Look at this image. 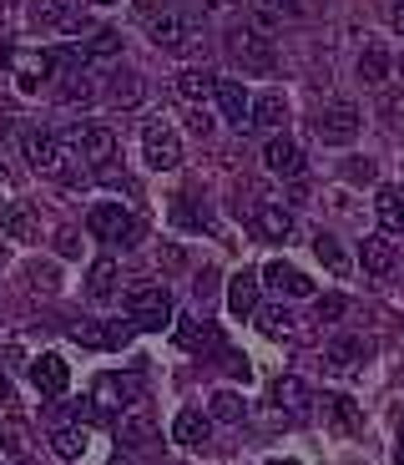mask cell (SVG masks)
Masks as SVG:
<instances>
[{"label": "cell", "instance_id": "cell-1", "mask_svg": "<svg viewBox=\"0 0 404 465\" xmlns=\"http://www.w3.org/2000/svg\"><path fill=\"white\" fill-rule=\"evenodd\" d=\"M21 152H25V163L35 167L41 177H61V183H71L76 177V152H66V142L56 137V132L46 127H25L21 132Z\"/></svg>", "mask_w": 404, "mask_h": 465}, {"label": "cell", "instance_id": "cell-2", "mask_svg": "<svg viewBox=\"0 0 404 465\" xmlns=\"http://www.w3.org/2000/svg\"><path fill=\"white\" fill-rule=\"evenodd\" d=\"M147 35H152V46L162 51H197L202 46V25H197L192 11H182V5H167V11H152L147 15Z\"/></svg>", "mask_w": 404, "mask_h": 465}, {"label": "cell", "instance_id": "cell-3", "mask_svg": "<svg viewBox=\"0 0 404 465\" xmlns=\"http://www.w3.org/2000/svg\"><path fill=\"white\" fill-rule=\"evenodd\" d=\"M86 228H92V238H102L106 248H122V253L142 243L137 213H127L122 203H96V208L86 213Z\"/></svg>", "mask_w": 404, "mask_h": 465}, {"label": "cell", "instance_id": "cell-4", "mask_svg": "<svg viewBox=\"0 0 404 465\" xmlns=\"http://www.w3.org/2000/svg\"><path fill=\"white\" fill-rule=\"evenodd\" d=\"M222 46H228V56L238 61L242 71H258V76H273V66H278V46H273V35L253 31V25H232Z\"/></svg>", "mask_w": 404, "mask_h": 465}, {"label": "cell", "instance_id": "cell-5", "mask_svg": "<svg viewBox=\"0 0 404 465\" xmlns=\"http://www.w3.org/2000/svg\"><path fill=\"white\" fill-rule=\"evenodd\" d=\"M127 314H132V329H167L172 324V293H167V283H137V289H127Z\"/></svg>", "mask_w": 404, "mask_h": 465}, {"label": "cell", "instance_id": "cell-6", "mask_svg": "<svg viewBox=\"0 0 404 465\" xmlns=\"http://www.w3.org/2000/svg\"><path fill=\"white\" fill-rule=\"evenodd\" d=\"M61 142H66L71 152H76L86 167H106L116 157V132L102 127V122H81V127H66L61 132Z\"/></svg>", "mask_w": 404, "mask_h": 465}, {"label": "cell", "instance_id": "cell-7", "mask_svg": "<svg viewBox=\"0 0 404 465\" xmlns=\"http://www.w3.org/2000/svg\"><path fill=\"white\" fill-rule=\"evenodd\" d=\"M359 127H364V112H359L354 102H329L319 116H313V132H319L329 147H344V142H354Z\"/></svg>", "mask_w": 404, "mask_h": 465}, {"label": "cell", "instance_id": "cell-8", "mask_svg": "<svg viewBox=\"0 0 404 465\" xmlns=\"http://www.w3.org/2000/svg\"><path fill=\"white\" fill-rule=\"evenodd\" d=\"M142 163H147L152 173H172V167L182 163V142H177V132L167 127V122H147V127H142Z\"/></svg>", "mask_w": 404, "mask_h": 465}, {"label": "cell", "instance_id": "cell-9", "mask_svg": "<svg viewBox=\"0 0 404 465\" xmlns=\"http://www.w3.org/2000/svg\"><path fill=\"white\" fill-rule=\"evenodd\" d=\"M112 425H116V445H122V450H142V445L157 440V425H152L147 400H132V405L122 410V415H116Z\"/></svg>", "mask_w": 404, "mask_h": 465}, {"label": "cell", "instance_id": "cell-10", "mask_svg": "<svg viewBox=\"0 0 404 465\" xmlns=\"http://www.w3.org/2000/svg\"><path fill=\"white\" fill-rule=\"evenodd\" d=\"M394 263H399V243H394L389 232H370V238H359V268H364L370 279H389Z\"/></svg>", "mask_w": 404, "mask_h": 465}, {"label": "cell", "instance_id": "cell-11", "mask_svg": "<svg viewBox=\"0 0 404 465\" xmlns=\"http://www.w3.org/2000/svg\"><path fill=\"white\" fill-rule=\"evenodd\" d=\"M258 279H263V289H273L278 299H313V279L299 273L293 263H283V258H273L268 268H258Z\"/></svg>", "mask_w": 404, "mask_h": 465}, {"label": "cell", "instance_id": "cell-12", "mask_svg": "<svg viewBox=\"0 0 404 465\" xmlns=\"http://www.w3.org/2000/svg\"><path fill=\"white\" fill-rule=\"evenodd\" d=\"M212 102H218V112L228 116L232 132H253V96H248L242 82H222L218 76V96H212Z\"/></svg>", "mask_w": 404, "mask_h": 465}, {"label": "cell", "instance_id": "cell-13", "mask_svg": "<svg viewBox=\"0 0 404 465\" xmlns=\"http://www.w3.org/2000/svg\"><path fill=\"white\" fill-rule=\"evenodd\" d=\"M273 410H283V420H303L313 410V390L309 380H299V374H278L273 380Z\"/></svg>", "mask_w": 404, "mask_h": 465}, {"label": "cell", "instance_id": "cell-14", "mask_svg": "<svg viewBox=\"0 0 404 465\" xmlns=\"http://www.w3.org/2000/svg\"><path fill=\"white\" fill-rule=\"evenodd\" d=\"M263 167L273 177H299L303 173V152L293 137H283V132H273V137L263 142Z\"/></svg>", "mask_w": 404, "mask_h": 465}, {"label": "cell", "instance_id": "cell-15", "mask_svg": "<svg viewBox=\"0 0 404 465\" xmlns=\"http://www.w3.org/2000/svg\"><path fill=\"white\" fill-rule=\"evenodd\" d=\"M31 384L41 390L46 400H61L71 390V370H66V360L61 354H41V360L31 364Z\"/></svg>", "mask_w": 404, "mask_h": 465}, {"label": "cell", "instance_id": "cell-16", "mask_svg": "<svg viewBox=\"0 0 404 465\" xmlns=\"http://www.w3.org/2000/svg\"><path fill=\"white\" fill-rule=\"evenodd\" d=\"M0 232H5L11 243H35V238H41V218H35L31 203H5V208H0Z\"/></svg>", "mask_w": 404, "mask_h": 465}, {"label": "cell", "instance_id": "cell-17", "mask_svg": "<svg viewBox=\"0 0 404 465\" xmlns=\"http://www.w3.org/2000/svg\"><path fill=\"white\" fill-rule=\"evenodd\" d=\"M374 218H379V228L389 232L394 243H404V187L384 183L379 193H374Z\"/></svg>", "mask_w": 404, "mask_h": 465}, {"label": "cell", "instance_id": "cell-18", "mask_svg": "<svg viewBox=\"0 0 404 465\" xmlns=\"http://www.w3.org/2000/svg\"><path fill=\"white\" fill-rule=\"evenodd\" d=\"M354 76H359L364 86H389V76H394V56H389V46L370 41V46L359 51V61H354Z\"/></svg>", "mask_w": 404, "mask_h": 465}, {"label": "cell", "instance_id": "cell-19", "mask_svg": "<svg viewBox=\"0 0 404 465\" xmlns=\"http://www.w3.org/2000/svg\"><path fill=\"white\" fill-rule=\"evenodd\" d=\"M253 228H258V238H268V243H289L293 238V213L283 208V203H263V208H253Z\"/></svg>", "mask_w": 404, "mask_h": 465}, {"label": "cell", "instance_id": "cell-20", "mask_svg": "<svg viewBox=\"0 0 404 465\" xmlns=\"http://www.w3.org/2000/svg\"><path fill=\"white\" fill-rule=\"evenodd\" d=\"M258 293H263V279H258V273H232L228 279V314L232 319H253L258 314Z\"/></svg>", "mask_w": 404, "mask_h": 465}, {"label": "cell", "instance_id": "cell-21", "mask_svg": "<svg viewBox=\"0 0 404 465\" xmlns=\"http://www.w3.org/2000/svg\"><path fill=\"white\" fill-rule=\"evenodd\" d=\"M364 360H370V339H364V334H339L334 344L323 349V364H329V370H339V374L359 370Z\"/></svg>", "mask_w": 404, "mask_h": 465}, {"label": "cell", "instance_id": "cell-22", "mask_svg": "<svg viewBox=\"0 0 404 465\" xmlns=\"http://www.w3.org/2000/svg\"><path fill=\"white\" fill-rule=\"evenodd\" d=\"M116 56H122V31H112V25H96V31L81 41L76 66H96V61H116Z\"/></svg>", "mask_w": 404, "mask_h": 465}, {"label": "cell", "instance_id": "cell-23", "mask_svg": "<svg viewBox=\"0 0 404 465\" xmlns=\"http://www.w3.org/2000/svg\"><path fill=\"white\" fill-rule=\"evenodd\" d=\"M56 61H61L56 51H21V56H15V86H21V92H35V86L51 76Z\"/></svg>", "mask_w": 404, "mask_h": 465}, {"label": "cell", "instance_id": "cell-24", "mask_svg": "<svg viewBox=\"0 0 404 465\" xmlns=\"http://www.w3.org/2000/svg\"><path fill=\"white\" fill-rule=\"evenodd\" d=\"M92 405L102 410V420L106 415H122V410L132 405V380H122V374H102V380H96Z\"/></svg>", "mask_w": 404, "mask_h": 465}, {"label": "cell", "instance_id": "cell-25", "mask_svg": "<svg viewBox=\"0 0 404 465\" xmlns=\"http://www.w3.org/2000/svg\"><path fill=\"white\" fill-rule=\"evenodd\" d=\"M116 283H122V268H116V258H112V253L92 258V268H86V293H92L96 303H106V299L116 293Z\"/></svg>", "mask_w": 404, "mask_h": 465}, {"label": "cell", "instance_id": "cell-26", "mask_svg": "<svg viewBox=\"0 0 404 465\" xmlns=\"http://www.w3.org/2000/svg\"><path fill=\"white\" fill-rule=\"evenodd\" d=\"M177 96L182 102H208V96H218V76H212L208 66H187V71H177Z\"/></svg>", "mask_w": 404, "mask_h": 465}, {"label": "cell", "instance_id": "cell-27", "mask_svg": "<svg viewBox=\"0 0 404 465\" xmlns=\"http://www.w3.org/2000/svg\"><path fill=\"white\" fill-rule=\"evenodd\" d=\"M208 435H212V415H202V410H182V415L172 420V440L177 445H208Z\"/></svg>", "mask_w": 404, "mask_h": 465}, {"label": "cell", "instance_id": "cell-28", "mask_svg": "<svg viewBox=\"0 0 404 465\" xmlns=\"http://www.w3.org/2000/svg\"><path fill=\"white\" fill-rule=\"evenodd\" d=\"M289 122V96L268 86L263 96H253V127H283Z\"/></svg>", "mask_w": 404, "mask_h": 465}, {"label": "cell", "instance_id": "cell-29", "mask_svg": "<svg viewBox=\"0 0 404 465\" xmlns=\"http://www.w3.org/2000/svg\"><path fill=\"white\" fill-rule=\"evenodd\" d=\"M323 420L334 425V435H354L359 430V405L349 395H323Z\"/></svg>", "mask_w": 404, "mask_h": 465}, {"label": "cell", "instance_id": "cell-30", "mask_svg": "<svg viewBox=\"0 0 404 465\" xmlns=\"http://www.w3.org/2000/svg\"><path fill=\"white\" fill-rule=\"evenodd\" d=\"M208 415H212V420H222V425H242V420H248V395L228 384V390H218V395H212Z\"/></svg>", "mask_w": 404, "mask_h": 465}, {"label": "cell", "instance_id": "cell-31", "mask_svg": "<svg viewBox=\"0 0 404 465\" xmlns=\"http://www.w3.org/2000/svg\"><path fill=\"white\" fill-rule=\"evenodd\" d=\"M71 339H76L81 349H92V354H106V349H116L112 324H96V319H81V324H71Z\"/></svg>", "mask_w": 404, "mask_h": 465}, {"label": "cell", "instance_id": "cell-32", "mask_svg": "<svg viewBox=\"0 0 404 465\" xmlns=\"http://www.w3.org/2000/svg\"><path fill=\"white\" fill-rule=\"evenodd\" d=\"M313 258H319L329 273H349V253H344V243H339L334 232H319V238H313Z\"/></svg>", "mask_w": 404, "mask_h": 465}, {"label": "cell", "instance_id": "cell-33", "mask_svg": "<svg viewBox=\"0 0 404 465\" xmlns=\"http://www.w3.org/2000/svg\"><path fill=\"white\" fill-rule=\"evenodd\" d=\"M25 289H31V293H56V289H61V268L51 263V258H35V263H25Z\"/></svg>", "mask_w": 404, "mask_h": 465}, {"label": "cell", "instance_id": "cell-34", "mask_svg": "<svg viewBox=\"0 0 404 465\" xmlns=\"http://www.w3.org/2000/svg\"><path fill=\"white\" fill-rule=\"evenodd\" d=\"M51 450H56L61 460H81V455H86V435H81V425H56V430H51Z\"/></svg>", "mask_w": 404, "mask_h": 465}, {"label": "cell", "instance_id": "cell-35", "mask_svg": "<svg viewBox=\"0 0 404 465\" xmlns=\"http://www.w3.org/2000/svg\"><path fill=\"white\" fill-rule=\"evenodd\" d=\"M92 96H96V86H92L86 71H66V76H61V106H86Z\"/></svg>", "mask_w": 404, "mask_h": 465}, {"label": "cell", "instance_id": "cell-36", "mask_svg": "<svg viewBox=\"0 0 404 465\" xmlns=\"http://www.w3.org/2000/svg\"><path fill=\"white\" fill-rule=\"evenodd\" d=\"M253 324L263 329L268 339H289V334H293V314L283 309V303H273V309H258V314H253Z\"/></svg>", "mask_w": 404, "mask_h": 465}, {"label": "cell", "instance_id": "cell-37", "mask_svg": "<svg viewBox=\"0 0 404 465\" xmlns=\"http://www.w3.org/2000/svg\"><path fill=\"white\" fill-rule=\"evenodd\" d=\"M142 92H147V86H142V76H132V71H116L112 86H106V96H112L116 106H137Z\"/></svg>", "mask_w": 404, "mask_h": 465}, {"label": "cell", "instance_id": "cell-38", "mask_svg": "<svg viewBox=\"0 0 404 465\" xmlns=\"http://www.w3.org/2000/svg\"><path fill=\"white\" fill-rule=\"evenodd\" d=\"M177 339H182L187 349H192V344H218V329L202 324V319H192V314H182V324H177Z\"/></svg>", "mask_w": 404, "mask_h": 465}, {"label": "cell", "instance_id": "cell-39", "mask_svg": "<svg viewBox=\"0 0 404 465\" xmlns=\"http://www.w3.org/2000/svg\"><path fill=\"white\" fill-rule=\"evenodd\" d=\"M0 450L5 455H25V430H21V420H0Z\"/></svg>", "mask_w": 404, "mask_h": 465}, {"label": "cell", "instance_id": "cell-40", "mask_svg": "<svg viewBox=\"0 0 404 465\" xmlns=\"http://www.w3.org/2000/svg\"><path fill=\"white\" fill-rule=\"evenodd\" d=\"M25 11H31L35 25H56L61 15H66V11H61V0H25Z\"/></svg>", "mask_w": 404, "mask_h": 465}, {"label": "cell", "instance_id": "cell-41", "mask_svg": "<svg viewBox=\"0 0 404 465\" xmlns=\"http://www.w3.org/2000/svg\"><path fill=\"white\" fill-rule=\"evenodd\" d=\"M253 5L268 15H278V21H299L303 15V0H253Z\"/></svg>", "mask_w": 404, "mask_h": 465}, {"label": "cell", "instance_id": "cell-42", "mask_svg": "<svg viewBox=\"0 0 404 465\" xmlns=\"http://www.w3.org/2000/svg\"><path fill=\"white\" fill-rule=\"evenodd\" d=\"M344 314H349V299H344V293H329V299H319V319H323V324H339Z\"/></svg>", "mask_w": 404, "mask_h": 465}, {"label": "cell", "instance_id": "cell-43", "mask_svg": "<svg viewBox=\"0 0 404 465\" xmlns=\"http://www.w3.org/2000/svg\"><path fill=\"white\" fill-rule=\"evenodd\" d=\"M192 5H197V15H202V21H222V15L238 11V0H192Z\"/></svg>", "mask_w": 404, "mask_h": 465}, {"label": "cell", "instance_id": "cell-44", "mask_svg": "<svg viewBox=\"0 0 404 465\" xmlns=\"http://www.w3.org/2000/svg\"><path fill=\"white\" fill-rule=\"evenodd\" d=\"M384 116H389V122H399L404 127V86H394V92H384V106H379Z\"/></svg>", "mask_w": 404, "mask_h": 465}, {"label": "cell", "instance_id": "cell-45", "mask_svg": "<svg viewBox=\"0 0 404 465\" xmlns=\"http://www.w3.org/2000/svg\"><path fill=\"white\" fill-rule=\"evenodd\" d=\"M187 127H192L197 137H208V132H212V116L202 112V106H197V112H187Z\"/></svg>", "mask_w": 404, "mask_h": 465}, {"label": "cell", "instance_id": "cell-46", "mask_svg": "<svg viewBox=\"0 0 404 465\" xmlns=\"http://www.w3.org/2000/svg\"><path fill=\"white\" fill-rule=\"evenodd\" d=\"M192 289H197V299H208V293L218 289V273H212V268H202V273L192 279Z\"/></svg>", "mask_w": 404, "mask_h": 465}, {"label": "cell", "instance_id": "cell-47", "mask_svg": "<svg viewBox=\"0 0 404 465\" xmlns=\"http://www.w3.org/2000/svg\"><path fill=\"white\" fill-rule=\"evenodd\" d=\"M56 248H61V253H66V258H76V253H81L76 232H56Z\"/></svg>", "mask_w": 404, "mask_h": 465}, {"label": "cell", "instance_id": "cell-48", "mask_svg": "<svg viewBox=\"0 0 404 465\" xmlns=\"http://www.w3.org/2000/svg\"><path fill=\"white\" fill-rule=\"evenodd\" d=\"M222 354H228V360H222V364H228V370L238 374L242 384H248V360H232V349H222Z\"/></svg>", "mask_w": 404, "mask_h": 465}, {"label": "cell", "instance_id": "cell-49", "mask_svg": "<svg viewBox=\"0 0 404 465\" xmlns=\"http://www.w3.org/2000/svg\"><path fill=\"white\" fill-rule=\"evenodd\" d=\"M349 177H359V183H370V177H374V163H349Z\"/></svg>", "mask_w": 404, "mask_h": 465}, {"label": "cell", "instance_id": "cell-50", "mask_svg": "<svg viewBox=\"0 0 404 465\" xmlns=\"http://www.w3.org/2000/svg\"><path fill=\"white\" fill-rule=\"evenodd\" d=\"M162 263H172V268H182V248H177V243H167V248H162Z\"/></svg>", "mask_w": 404, "mask_h": 465}, {"label": "cell", "instance_id": "cell-51", "mask_svg": "<svg viewBox=\"0 0 404 465\" xmlns=\"http://www.w3.org/2000/svg\"><path fill=\"white\" fill-rule=\"evenodd\" d=\"M389 21H394V31H404V0H399V5L389 11Z\"/></svg>", "mask_w": 404, "mask_h": 465}, {"label": "cell", "instance_id": "cell-52", "mask_svg": "<svg viewBox=\"0 0 404 465\" xmlns=\"http://www.w3.org/2000/svg\"><path fill=\"white\" fill-rule=\"evenodd\" d=\"M106 465H137V460H132V450H116V455H112V460H106Z\"/></svg>", "mask_w": 404, "mask_h": 465}, {"label": "cell", "instance_id": "cell-53", "mask_svg": "<svg viewBox=\"0 0 404 465\" xmlns=\"http://www.w3.org/2000/svg\"><path fill=\"white\" fill-rule=\"evenodd\" d=\"M81 5H92V11H106V5H122V0H81Z\"/></svg>", "mask_w": 404, "mask_h": 465}, {"label": "cell", "instance_id": "cell-54", "mask_svg": "<svg viewBox=\"0 0 404 465\" xmlns=\"http://www.w3.org/2000/svg\"><path fill=\"white\" fill-rule=\"evenodd\" d=\"M0 183H11V163H5V152H0Z\"/></svg>", "mask_w": 404, "mask_h": 465}, {"label": "cell", "instance_id": "cell-55", "mask_svg": "<svg viewBox=\"0 0 404 465\" xmlns=\"http://www.w3.org/2000/svg\"><path fill=\"white\" fill-rule=\"evenodd\" d=\"M5 395H11V384H5V374H0V400H5Z\"/></svg>", "mask_w": 404, "mask_h": 465}, {"label": "cell", "instance_id": "cell-56", "mask_svg": "<svg viewBox=\"0 0 404 465\" xmlns=\"http://www.w3.org/2000/svg\"><path fill=\"white\" fill-rule=\"evenodd\" d=\"M399 465H404V430H399Z\"/></svg>", "mask_w": 404, "mask_h": 465}, {"label": "cell", "instance_id": "cell-57", "mask_svg": "<svg viewBox=\"0 0 404 465\" xmlns=\"http://www.w3.org/2000/svg\"><path fill=\"white\" fill-rule=\"evenodd\" d=\"M268 465H299V460H268Z\"/></svg>", "mask_w": 404, "mask_h": 465}, {"label": "cell", "instance_id": "cell-58", "mask_svg": "<svg viewBox=\"0 0 404 465\" xmlns=\"http://www.w3.org/2000/svg\"><path fill=\"white\" fill-rule=\"evenodd\" d=\"M0 268H5V243H0Z\"/></svg>", "mask_w": 404, "mask_h": 465}, {"label": "cell", "instance_id": "cell-59", "mask_svg": "<svg viewBox=\"0 0 404 465\" xmlns=\"http://www.w3.org/2000/svg\"><path fill=\"white\" fill-rule=\"evenodd\" d=\"M0 465H21V460H0Z\"/></svg>", "mask_w": 404, "mask_h": 465}, {"label": "cell", "instance_id": "cell-60", "mask_svg": "<svg viewBox=\"0 0 404 465\" xmlns=\"http://www.w3.org/2000/svg\"><path fill=\"white\" fill-rule=\"evenodd\" d=\"M0 329H5V314H0Z\"/></svg>", "mask_w": 404, "mask_h": 465}]
</instances>
